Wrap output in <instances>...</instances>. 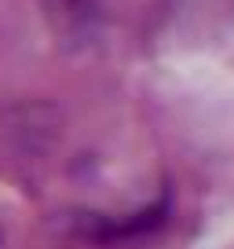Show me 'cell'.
<instances>
[{"label":"cell","mask_w":234,"mask_h":249,"mask_svg":"<svg viewBox=\"0 0 234 249\" xmlns=\"http://www.w3.org/2000/svg\"><path fill=\"white\" fill-rule=\"evenodd\" d=\"M63 4H81V0H63Z\"/></svg>","instance_id":"1"}]
</instances>
